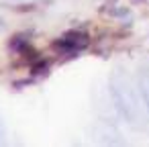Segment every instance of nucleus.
<instances>
[{"label": "nucleus", "instance_id": "obj_1", "mask_svg": "<svg viewBox=\"0 0 149 147\" xmlns=\"http://www.w3.org/2000/svg\"><path fill=\"white\" fill-rule=\"evenodd\" d=\"M110 94H112V100L116 104V110L127 118V121H135L137 118V104H135V98L131 94V86L127 80H123L118 74L112 76L110 80Z\"/></svg>", "mask_w": 149, "mask_h": 147}, {"label": "nucleus", "instance_id": "obj_2", "mask_svg": "<svg viewBox=\"0 0 149 147\" xmlns=\"http://www.w3.org/2000/svg\"><path fill=\"white\" fill-rule=\"evenodd\" d=\"M86 43H88V37L84 33H70L57 43V47H63L68 51H80L82 47H86Z\"/></svg>", "mask_w": 149, "mask_h": 147}, {"label": "nucleus", "instance_id": "obj_3", "mask_svg": "<svg viewBox=\"0 0 149 147\" xmlns=\"http://www.w3.org/2000/svg\"><path fill=\"white\" fill-rule=\"evenodd\" d=\"M139 92H141V98L145 102V108L149 112V76H143L141 82H139Z\"/></svg>", "mask_w": 149, "mask_h": 147}, {"label": "nucleus", "instance_id": "obj_4", "mask_svg": "<svg viewBox=\"0 0 149 147\" xmlns=\"http://www.w3.org/2000/svg\"><path fill=\"white\" fill-rule=\"evenodd\" d=\"M0 135H2V133H0Z\"/></svg>", "mask_w": 149, "mask_h": 147}]
</instances>
